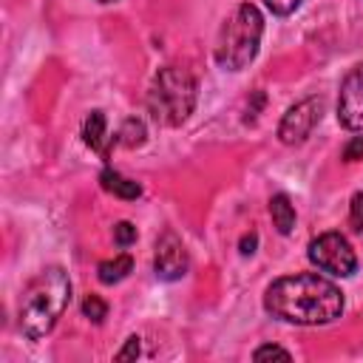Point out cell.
I'll use <instances>...</instances> for the list:
<instances>
[{
    "label": "cell",
    "instance_id": "obj_1",
    "mask_svg": "<svg viewBox=\"0 0 363 363\" xmlns=\"http://www.w3.org/2000/svg\"><path fill=\"white\" fill-rule=\"evenodd\" d=\"M264 309L286 323L323 326L343 315V292L335 281L318 272H298L267 286Z\"/></svg>",
    "mask_w": 363,
    "mask_h": 363
},
{
    "label": "cell",
    "instance_id": "obj_2",
    "mask_svg": "<svg viewBox=\"0 0 363 363\" xmlns=\"http://www.w3.org/2000/svg\"><path fill=\"white\" fill-rule=\"evenodd\" d=\"M68 301H71L68 272L62 267H45L28 281V286L20 295V303H17L20 332L31 340L45 337L62 318Z\"/></svg>",
    "mask_w": 363,
    "mask_h": 363
},
{
    "label": "cell",
    "instance_id": "obj_3",
    "mask_svg": "<svg viewBox=\"0 0 363 363\" xmlns=\"http://www.w3.org/2000/svg\"><path fill=\"white\" fill-rule=\"evenodd\" d=\"M199 99V82L187 68L179 65H164L150 82L147 91V111L153 122L164 128H179L187 122Z\"/></svg>",
    "mask_w": 363,
    "mask_h": 363
},
{
    "label": "cell",
    "instance_id": "obj_4",
    "mask_svg": "<svg viewBox=\"0 0 363 363\" xmlns=\"http://www.w3.org/2000/svg\"><path fill=\"white\" fill-rule=\"evenodd\" d=\"M264 34V17L252 3H241L218 28L216 37V62L224 71H241L247 68L261 45Z\"/></svg>",
    "mask_w": 363,
    "mask_h": 363
},
{
    "label": "cell",
    "instance_id": "obj_5",
    "mask_svg": "<svg viewBox=\"0 0 363 363\" xmlns=\"http://www.w3.org/2000/svg\"><path fill=\"white\" fill-rule=\"evenodd\" d=\"M309 261L318 269H323L329 275H340V278H349L357 269V255H354L349 238L340 233H320L318 238H312Z\"/></svg>",
    "mask_w": 363,
    "mask_h": 363
},
{
    "label": "cell",
    "instance_id": "obj_6",
    "mask_svg": "<svg viewBox=\"0 0 363 363\" xmlns=\"http://www.w3.org/2000/svg\"><path fill=\"white\" fill-rule=\"evenodd\" d=\"M323 116V99L320 96H306L301 102H295L284 116H281V125H278V139L284 145H301L312 136L315 125L320 122Z\"/></svg>",
    "mask_w": 363,
    "mask_h": 363
},
{
    "label": "cell",
    "instance_id": "obj_7",
    "mask_svg": "<svg viewBox=\"0 0 363 363\" xmlns=\"http://www.w3.org/2000/svg\"><path fill=\"white\" fill-rule=\"evenodd\" d=\"M337 122L346 130H363V62L354 65L340 82Z\"/></svg>",
    "mask_w": 363,
    "mask_h": 363
},
{
    "label": "cell",
    "instance_id": "obj_8",
    "mask_svg": "<svg viewBox=\"0 0 363 363\" xmlns=\"http://www.w3.org/2000/svg\"><path fill=\"white\" fill-rule=\"evenodd\" d=\"M153 269L162 281H179L187 272V250L176 233H162L153 252Z\"/></svg>",
    "mask_w": 363,
    "mask_h": 363
},
{
    "label": "cell",
    "instance_id": "obj_9",
    "mask_svg": "<svg viewBox=\"0 0 363 363\" xmlns=\"http://www.w3.org/2000/svg\"><path fill=\"white\" fill-rule=\"evenodd\" d=\"M82 136H85V145L91 150H99L102 159H108V147L116 136H108V122H105V113L102 111H91L85 116V125H82Z\"/></svg>",
    "mask_w": 363,
    "mask_h": 363
},
{
    "label": "cell",
    "instance_id": "obj_10",
    "mask_svg": "<svg viewBox=\"0 0 363 363\" xmlns=\"http://www.w3.org/2000/svg\"><path fill=\"white\" fill-rule=\"evenodd\" d=\"M99 184H102V190H108V193H113L116 199H125V201H136L139 196H142V187L133 182V179H125L119 170H113V167H105L102 173H99Z\"/></svg>",
    "mask_w": 363,
    "mask_h": 363
},
{
    "label": "cell",
    "instance_id": "obj_11",
    "mask_svg": "<svg viewBox=\"0 0 363 363\" xmlns=\"http://www.w3.org/2000/svg\"><path fill=\"white\" fill-rule=\"evenodd\" d=\"M269 216H272V224L278 227L281 235L292 233V227H295V207H292L286 193H275L269 199Z\"/></svg>",
    "mask_w": 363,
    "mask_h": 363
},
{
    "label": "cell",
    "instance_id": "obj_12",
    "mask_svg": "<svg viewBox=\"0 0 363 363\" xmlns=\"http://www.w3.org/2000/svg\"><path fill=\"white\" fill-rule=\"evenodd\" d=\"M130 269H133V258H130L128 252H122V255H113V258H108V261H99L96 278H99L102 284H119L122 278H128Z\"/></svg>",
    "mask_w": 363,
    "mask_h": 363
},
{
    "label": "cell",
    "instance_id": "obj_13",
    "mask_svg": "<svg viewBox=\"0 0 363 363\" xmlns=\"http://www.w3.org/2000/svg\"><path fill=\"white\" fill-rule=\"evenodd\" d=\"M145 136H147L145 122L136 119V116H130V119L122 122V128H119V133H116V142L125 145V147H139V145L145 142Z\"/></svg>",
    "mask_w": 363,
    "mask_h": 363
},
{
    "label": "cell",
    "instance_id": "obj_14",
    "mask_svg": "<svg viewBox=\"0 0 363 363\" xmlns=\"http://www.w3.org/2000/svg\"><path fill=\"white\" fill-rule=\"evenodd\" d=\"M82 315H85L88 320H94V323H102L105 315H108V303H105L99 295H85V301H82Z\"/></svg>",
    "mask_w": 363,
    "mask_h": 363
},
{
    "label": "cell",
    "instance_id": "obj_15",
    "mask_svg": "<svg viewBox=\"0 0 363 363\" xmlns=\"http://www.w3.org/2000/svg\"><path fill=\"white\" fill-rule=\"evenodd\" d=\"M349 227L354 233H363V190H357L352 196V204H349Z\"/></svg>",
    "mask_w": 363,
    "mask_h": 363
},
{
    "label": "cell",
    "instance_id": "obj_16",
    "mask_svg": "<svg viewBox=\"0 0 363 363\" xmlns=\"http://www.w3.org/2000/svg\"><path fill=\"white\" fill-rule=\"evenodd\" d=\"M113 241H116V247H130L136 241V227L130 221L113 224Z\"/></svg>",
    "mask_w": 363,
    "mask_h": 363
},
{
    "label": "cell",
    "instance_id": "obj_17",
    "mask_svg": "<svg viewBox=\"0 0 363 363\" xmlns=\"http://www.w3.org/2000/svg\"><path fill=\"white\" fill-rule=\"evenodd\" d=\"M252 357L255 360H267V357H281V360H289L292 354L284 349V346H275V343H267V346H258L255 352H252Z\"/></svg>",
    "mask_w": 363,
    "mask_h": 363
},
{
    "label": "cell",
    "instance_id": "obj_18",
    "mask_svg": "<svg viewBox=\"0 0 363 363\" xmlns=\"http://www.w3.org/2000/svg\"><path fill=\"white\" fill-rule=\"evenodd\" d=\"M301 3H303V0H264V6H267L272 14H278V17L292 14V11H295Z\"/></svg>",
    "mask_w": 363,
    "mask_h": 363
},
{
    "label": "cell",
    "instance_id": "obj_19",
    "mask_svg": "<svg viewBox=\"0 0 363 363\" xmlns=\"http://www.w3.org/2000/svg\"><path fill=\"white\" fill-rule=\"evenodd\" d=\"M363 159V136H352L343 147V162H357Z\"/></svg>",
    "mask_w": 363,
    "mask_h": 363
},
{
    "label": "cell",
    "instance_id": "obj_20",
    "mask_svg": "<svg viewBox=\"0 0 363 363\" xmlns=\"http://www.w3.org/2000/svg\"><path fill=\"white\" fill-rule=\"evenodd\" d=\"M139 354V337L133 335V337H128V346L122 349V352H116V360H130V357H136Z\"/></svg>",
    "mask_w": 363,
    "mask_h": 363
},
{
    "label": "cell",
    "instance_id": "obj_21",
    "mask_svg": "<svg viewBox=\"0 0 363 363\" xmlns=\"http://www.w3.org/2000/svg\"><path fill=\"white\" fill-rule=\"evenodd\" d=\"M255 244H258V235L255 233H247L241 238V255H252L255 252Z\"/></svg>",
    "mask_w": 363,
    "mask_h": 363
},
{
    "label": "cell",
    "instance_id": "obj_22",
    "mask_svg": "<svg viewBox=\"0 0 363 363\" xmlns=\"http://www.w3.org/2000/svg\"><path fill=\"white\" fill-rule=\"evenodd\" d=\"M99 3H113V0H99Z\"/></svg>",
    "mask_w": 363,
    "mask_h": 363
}]
</instances>
